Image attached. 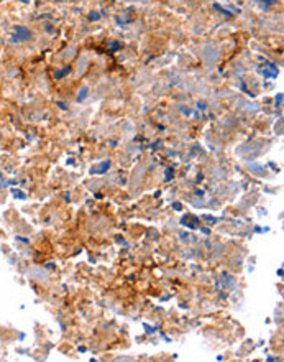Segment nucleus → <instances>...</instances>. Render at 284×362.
<instances>
[{
  "label": "nucleus",
  "instance_id": "obj_1",
  "mask_svg": "<svg viewBox=\"0 0 284 362\" xmlns=\"http://www.w3.org/2000/svg\"><path fill=\"white\" fill-rule=\"evenodd\" d=\"M15 33H18V35H20L18 40H23V38H28V36H30V31L25 30V28H21V26H15Z\"/></svg>",
  "mask_w": 284,
  "mask_h": 362
}]
</instances>
